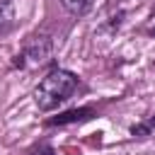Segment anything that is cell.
Returning a JSON list of instances; mask_svg holds the SVG:
<instances>
[{
    "mask_svg": "<svg viewBox=\"0 0 155 155\" xmlns=\"http://www.w3.org/2000/svg\"><path fill=\"white\" fill-rule=\"evenodd\" d=\"M78 90V75L63 68H53L41 78V82L34 90V102L41 111L56 109L61 102H65L73 92Z\"/></svg>",
    "mask_w": 155,
    "mask_h": 155,
    "instance_id": "1",
    "label": "cell"
},
{
    "mask_svg": "<svg viewBox=\"0 0 155 155\" xmlns=\"http://www.w3.org/2000/svg\"><path fill=\"white\" fill-rule=\"evenodd\" d=\"M12 27H15V2L0 0V36L7 34Z\"/></svg>",
    "mask_w": 155,
    "mask_h": 155,
    "instance_id": "2",
    "label": "cell"
},
{
    "mask_svg": "<svg viewBox=\"0 0 155 155\" xmlns=\"http://www.w3.org/2000/svg\"><path fill=\"white\" fill-rule=\"evenodd\" d=\"M94 0H63V7L70 12V15H87L92 10Z\"/></svg>",
    "mask_w": 155,
    "mask_h": 155,
    "instance_id": "3",
    "label": "cell"
},
{
    "mask_svg": "<svg viewBox=\"0 0 155 155\" xmlns=\"http://www.w3.org/2000/svg\"><path fill=\"white\" fill-rule=\"evenodd\" d=\"M87 114H92V109H78V111H68L58 119H51L48 124L51 126H58V124H70V121H82V119H90Z\"/></svg>",
    "mask_w": 155,
    "mask_h": 155,
    "instance_id": "4",
    "label": "cell"
},
{
    "mask_svg": "<svg viewBox=\"0 0 155 155\" xmlns=\"http://www.w3.org/2000/svg\"><path fill=\"white\" fill-rule=\"evenodd\" d=\"M24 155H53V148L46 145V143H41V145H34L31 150H27Z\"/></svg>",
    "mask_w": 155,
    "mask_h": 155,
    "instance_id": "5",
    "label": "cell"
},
{
    "mask_svg": "<svg viewBox=\"0 0 155 155\" xmlns=\"http://www.w3.org/2000/svg\"><path fill=\"white\" fill-rule=\"evenodd\" d=\"M148 126H150V128H155V116H153V119L148 121Z\"/></svg>",
    "mask_w": 155,
    "mask_h": 155,
    "instance_id": "6",
    "label": "cell"
},
{
    "mask_svg": "<svg viewBox=\"0 0 155 155\" xmlns=\"http://www.w3.org/2000/svg\"><path fill=\"white\" fill-rule=\"evenodd\" d=\"M150 34H155V17H153V24H150Z\"/></svg>",
    "mask_w": 155,
    "mask_h": 155,
    "instance_id": "7",
    "label": "cell"
}]
</instances>
